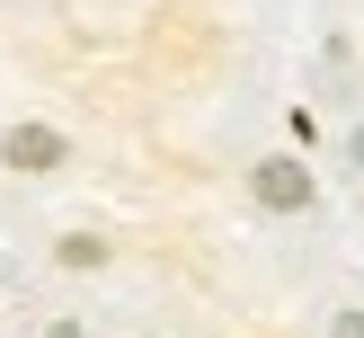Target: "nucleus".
I'll return each instance as SVG.
<instances>
[{"instance_id":"f257e3e1","label":"nucleus","mask_w":364,"mask_h":338,"mask_svg":"<svg viewBox=\"0 0 364 338\" xmlns=\"http://www.w3.org/2000/svg\"><path fill=\"white\" fill-rule=\"evenodd\" d=\"M258 205L302 213V205H311V169H302V160H258Z\"/></svg>"},{"instance_id":"f03ea898","label":"nucleus","mask_w":364,"mask_h":338,"mask_svg":"<svg viewBox=\"0 0 364 338\" xmlns=\"http://www.w3.org/2000/svg\"><path fill=\"white\" fill-rule=\"evenodd\" d=\"M0 152H9V169H53V160H63V134H53V125H9Z\"/></svg>"},{"instance_id":"7ed1b4c3","label":"nucleus","mask_w":364,"mask_h":338,"mask_svg":"<svg viewBox=\"0 0 364 338\" xmlns=\"http://www.w3.org/2000/svg\"><path fill=\"white\" fill-rule=\"evenodd\" d=\"M355 160H364V134H355Z\"/></svg>"}]
</instances>
